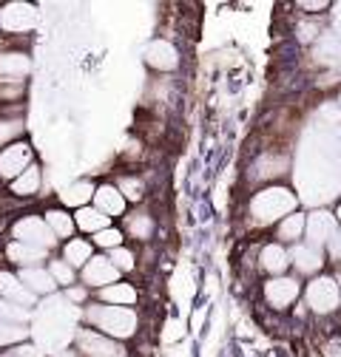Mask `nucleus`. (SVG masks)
I'll use <instances>...</instances> for the list:
<instances>
[{"label":"nucleus","instance_id":"39","mask_svg":"<svg viewBox=\"0 0 341 357\" xmlns=\"http://www.w3.org/2000/svg\"><path fill=\"white\" fill-rule=\"evenodd\" d=\"M335 215H338V221H341V207H338V213H335Z\"/></svg>","mask_w":341,"mask_h":357},{"label":"nucleus","instance_id":"19","mask_svg":"<svg viewBox=\"0 0 341 357\" xmlns=\"http://www.w3.org/2000/svg\"><path fill=\"white\" fill-rule=\"evenodd\" d=\"M259 266H262V270H265L270 278H279V275L287 273V266H290V252H287L279 241L265 244V247L259 250Z\"/></svg>","mask_w":341,"mask_h":357},{"label":"nucleus","instance_id":"17","mask_svg":"<svg viewBox=\"0 0 341 357\" xmlns=\"http://www.w3.org/2000/svg\"><path fill=\"white\" fill-rule=\"evenodd\" d=\"M290 266H296V273H302V275H316L324 266V255H321V250H316L310 244H293Z\"/></svg>","mask_w":341,"mask_h":357},{"label":"nucleus","instance_id":"5","mask_svg":"<svg viewBox=\"0 0 341 357\" xmlns=\"http://www.w3.org/2000/svg\"><path fill=\"white\" fill-rule=\"evenodd\" d=\"M37 9L31 3H23V0H15V3H3L0 6V31L6 34H29L37 26Z\"/></svg>","mask_w":341,"mask_h":357},{"label":"nucleus","instance_id":"38","mask_svg":"<svg viewBox=\"0 0 341 357\" xmlns=\"http://www.w3.org/2000/svg\"><path fill=\"white\" fill-rule=\"evenodd\" d=\"M335 281H338V292H341V275H338V278H335Z\"/></svg>","mask_w":341,"mask_h":357},{"label":"nucleus","instance_id":"28","mask_svg":"<svg viewBox=\"0 0 341 357\" xmlns=\"http://www.w3.org/2000/svg\"><path fill=\"white\" fill-rule=\"evenodd\" d=\"M23 130H26V122L20 116H0V151L17 142L23 137Z\"/></svg>","mask_w":341,"mask_h":357},{"label":"nucleus","instance_id":"36","mask_svg":"<svg viewBox=\"0 0 341 357\" xmlns=\"http://www.w3.org/2000/svg\"><path fill=\"white\" fill-rule=\"evenodd\" d=\"M66 301H68V303H71V301H77V303L85 301V287H68V289H66Z\"/></svg>","mask_w":341,"mask_h":357},{"label":"nucleus","instance_id":"22","mask_svg":"<svg viewBox=\"0 0 341 357\" xmlns=\"http://www.w3.org/2000/svg\"><path fill=\"white\" fill-rule=\"evenodd\" d=\"M6 258L17 266V270H29V266H43V261L49 258V252H46V250H37V247H29V244L9 241Z\"/></svg>","mask_w":341,"mask_h":357},{"label":"nucleus","instance_id":"30","mask_svg":"<svg viewBox=\"0 0 341 357\" xmlns=\"http://www.w3.org/2000/svg\"><path fill=\"white\" fill-rule=\"evenodd\" d=\"M108 261L117 266V273H134L137 270V252L134 250H128V247H117L108 252Z\"/></svg>","mask_w":341,"mask_h":357},{"label":"nucleus","instance_id":"13","mask_svg":"<svg viewBox=\"0 0 341 357\" xmlns=\"http://www.w3.org/2000/svg\"><path fill=\"white\" fill-rule=\"evenodd\" d=\"M145 63L154 71H174V68H180V52L174 43H168V40H151L145 49Z\"/></svg>","mask_w":341,"mask_h":357},{"label":"nucleus","instance_id":"37","mask_svg":"<svg viewBox=\"0 0 341 357\" xmlns=\"http://www.w3.org/2000/svg\"><path fill=\"white\" fill-rule=\"evenodd\" d=\"M327 247H330V255H333V258L341 264V233H335V238H333Z\"/></svg>","mask_w":341,"mask_h":357},{"label":"nucleus","instance_id":"25","mask_svg":"<svg viewBox=\"0 0 341 357\" xmlns=\"http://www.w3.org/2000/svg\"><path fill=\"white\" fill-rule=\"evenodd\" d=\"M305 221H307V215H302V213H290L287 218H282L276 225L279 244L282 247L284 244H298V238H305Z\"/></svg>","mask_w":341,"mask_h":357},{"label":"nucleus","instance_id":"26","mask_svg":"<svg viewBox=\"0 0 341 357\" xmlns=\"http://www.w3.org/2000/svg\"><path fill=\"white\" fill-rule=\"evenodd\" d=\"M74 227L82 230V233L97 236V233H103L106 227H111V218H106V215H103L100 210H94V207H82V210L74 213Z\"/></svg>","mask_w":341,"mask_h":357},{"label":"nucleus","instance_id":"4","mask_svg":"<svg viewBox=\"0 0 341 357\" xmlns=\"http://www.w3.org/2000/svg\"><path fill=\"white\" fill-rule=\"evenodd\" d=\"M305 303L310 306V312H316V315H333V312L341 306L338 281L333 275H316L305 289Z\"/></svg>","mask_w":341,"mask_h":357},{"label":"nucleus","instance_id":"1","mask_svg":"<svg viewBox=\"0 0 341 357\" xmlns=\"http://www.w3.org/2000/svg\"><path fill=\"white\" fill-rule=\"evenodd\" d=\"M85 321L94 326V332L111 337V340H128L140 329V315L137 309L125 306H108V303H85Z\"/></svg>","mask_w":341,"mask_h":357},{"label":"nucleus","instance_id":"16","mask_svg":"<svg viewBox=\"0 0 341 357\" xmlns=\"http://www.w3.org/2000/svg\"><path fill=\"white\" fill-rule=\"evenodd\" d=\"M17 278L20 284L37 298V295H55L57 292V284L52 278V273L46 266H29V270H17Z\"/></svg>","mask_w":341,"mask_h":357},{"label":"nucleus","instance_id":"15","mask_svg":"<svg viewBox=\"0 0 341 357\" xmlns=\"http://www.w3.org/2000/svg\"><path fill=\"white\" fill-rule=\"evenodd\" d=\"M94 190H97L94 182H89V178H77V182H71L68 188H63L60 207L63 210H82V207H89L92 199H94Z\"/></svg>","mask_w":341,"mask_h":357},{"label":"nucleus","instance_id":"6","mask_svg":"<svg viewBox=\"0 0 341 357\" xmlns=\"http://www.w3.org/2000/svg\"><path fill=\"white\" fill-rule=\"evenodd\" d=\"M34 165V151L26 139L12 142L0 151V182H15V178Z\"/></svg>","mask_w":341,"mask_h":357},{"label":"nucleus","instance_id":"33","mask_svg":"<svg viewBox=\"0 0 341 357\" xmlns=\"http://www.w3.org/2000/svg\"><path fill=\"white\" fill-rule=\"evenodd\" d=\"M29 337V329L26 326H15V324H0V349H12V346H17L20 340H26Z\"/></svg>","mask_w":341,"mask_h":357},{"label":"nucleus","instance_id":"14","mask_svg":"<svg viewBox=\"0 0 341 357\" xmlns=\"http://www.w3.org/2000/svg\"><path fill=\"white\" fill-rule=\"evenodd\" d=\"M154 230H157V221H154V215H151L145 207L122 215V233H125V238L151 241V238H154Z\"/></svg>","mask_w":341,"mask_h":357},{"label":"nucleus","instance_id":"12","mask_svg":"<svg viewBox=\"0 0 341 357\" xmlns=\"http://www.w3.org/2000/svg\"><path fill=\"white\" fill-rule=\"evenodd\" d=\"M94 210H100L106 218H122L125 210H128V202L122 199V193L117 190L114 182H106V185H97L94 190Z\"/></svg>","mask_w":341,"mask_h":357},{"label":"nucleus","instance_id":"11","mask_svg":"<svg viewBox=\"0 0 341 357\" xmlns=\"http://www.w3.org/2000/svg\"><path fill=\"white\" fill-rule=\"evenodd\" d=\"M31 71V57L26 52H0V85H20Z\"/></svg>","mask_w":341,"mask_h":357},{"label":"nucleus","instance_id":"32","mask_svg":"<svg viewBox=\"0 0 341 357\" xmlns=\"http://www.w3.org/2000/svg\"><path fill=\"white\" fill-rule=\"evenodd\" d=\"M46 270L52 273V278H55V284L57 287H74V270H71V266L63 261V258H55V261H49V266H46Z\"/></svg>","mask_w":341,"mask_h":357},{"label":"nucleus","instance_id":"2","mask_svg":"<svg viewBox=\"0 0 341 357\" xmlns=\"http://www.w3.org/2000/svg\"><path fill=\"white\" fill-rule=\"evenodd\" d=\"M296 193L290 188H282V185H273V188H265L259 190L250 204H247V215L256 227H268V225H279L282 218H287L290 213H296Z\"/></svg>","mask_w":341,"mask_h":357},{"label":"nucleus","instance_id":"31","mask_svg":"<svg viewBox=\"0 0 341 357\" xmlns=\"http://www.w3.org/2000/svg\"><path fill=\"white\" fill-rule=\"evenodd\" d=\"M29 312L23 306L9 303L6 298H0V324H15V326H26Z\"/></svg>","mask_w":341,"mask_h":357},{"label":"nucleus","instance_id":"8","mask_svg":"<svg viewBox=\"0 0 341 357\" xmlns=\"http://www.w3.org/2000/svg\"><path fill=\"white\" fill-rule=\"evenodd\" d=\"M77 354L80 357H128V349L119 340H111L94 329L77 332Z\"/></svg>","mask_w":341,"mask_h":357},{"label":"nucleus","instance_id":"10","mask_svg":"<svg viewBox=\"0 0 341 357\" xmlns=\"http://www.w3.org/2000/svg\"><path fill=\"white\" fill-rule=\"evenodd\" d=\"M335 215H330L327 210H316V213H310L307 215V221H305V236H307V244L310 247H316V250H321L324 244H330L333 238H335Z\"/></svg>","mask_w":341,"mask_h":357},{"label":"nucleus","instance_id":"23","mask_svg":"<svg viewBox=\"0 0 341 357\" xmlns=\"http://www.w3.org/2000/svg\"><path fill=\"white\" fill-rule=\"evenodd\" d=\"M40 185H43V170H40V165L34 162L29 170H23L15 182H9V193L15 196V199H31V196H37L40 193Z\"/></svg>","mask_w":341,"mask_h":357},{"label":"nucleus","instance_id":"7","mask_svg":"<svg viewBox=\"0 0 341 357\" xmlns=\"http://www.w3.org/2000/svg\"><path fill=\"white\" fill-rule=\"evenodd\" d=\"M298 295H302V284H298V278H293V275L270 278V281H265V287H262L265 303H268L270 309H276V312L290 309V306L298 301Z\"/></svg>","mask_w":341,"mask_h":357},{"label":"nucleus","instance_id":"29","mask_svg":"<svg viewBox=\"0 0 341 357\" xmlns=\"http://www.w3.org/2000/svg\"><path fill=\"white\" fill-rule=\"evenodd\" d=\"M92 244L94 247H100V250H117V247H125V233L119 230V227H106L103 233H97V236H92Z\"/></svg>","mask_w":341,"mask_h":357},{"label":"nucleus","instance_id":"20","mask_svg":"<svg viewBox=\"0 0 341 357\" xmlns=\"http://www.w3.org/2000/svg\"><path fill=\"white\" fill-rule=\"evenodd\" d=\"M137 301H140V289L131 281H117V284L100 289V303H108V306H125V309H131Z\"/></svg>","mask_w":341,"mask_h":357},{"label":"nucleus","instance_id":"34","mask_svg":"<svg viewBox=\"0 0 341 357\" xmlns=\"http://www.w3.org/2000/svg\"><path fill=\"white\" fill-rule=\"evenodd\" d=\"M0 357H37V349H34L31 343H26V346H12L9 351H3Z\"/></svg>","mask_w":341,"mask_h":357},{"label":"nucleus","instance_id":"21","mask_svg":"<svg viewBox=\"0 0 341 357\" xmlns=\"http://www.w3.org/2000/svg\"><path fill=\"white\" fill-rule=\"evenodd\" d=\"M60 252H63L60 258L71 266V270H82V266L94 258V244L89 238H68V241H63Z\"/></svg>","mask_w":341,"mask_h":357},{"label":"nucleus","instance_id":"3","mask_svg":"<svg viewBox=\"0 0 341 357\" xmlns=\"http://www.w3.org/2000/svg\"><path fill=\"white\" fill-rule=\"evenodd\" d=\"M12 241L29 244V247H37V250H46V252H52L57 247V238L49 230L46 221H43V215H20L12 225Z\"/></svg>","mask_w":341,"mask_h":357},{"label":"nucleus","instance_id":"9","mask_svg":"<svg viewBox=\"0 0 341 357\" xmlns=\"http://www.w3.org/2000/svg\"><path fill=\"white\" fill-rule=\"evenodd\" d=\"M80 278H82L85 289H106V287L119 281V273H117V266L108 261V255L94 252V258L80 270Z\"/></svg>","mask_w":341,"mask_h":357},{"label":"nucleus","instance_id":"18","mask_svg":"<svg viewBox=\"0 0 341 357\" xmlns=\"http://www.w3.org/2000/svg\"><path fill=\"white\" fill-rule=\"evenodd\" d=\"M0 298H6L9 303L23 306V309H29V306L37 303V298H34V295L20 284V278H17L15 273H9V270H0Z\"/></svg>","mask_w":341,"mask_h":357},{"label":"nucleus","instance_id":"27","mask_svg":"<svg viewBox=\"0 0 341 357\" xmlns=\"http://www.w3.org/2000/svg\"><path fill=\"white\" fill-rule=\"evenodd\" d=\"M117 190L122 193L125 202H134V204H143L145 196H148V188L140 176H119L117 178Z\"/></svg>","mask_w":341,"mask_h":357},{"label":"nucleus","instance_id":"24","mask_svg":"<svg viewBox=\"0 0 341 357\" xmlns=\"http://www.w3.org/2000/svg\"><path fill=\"white\" fill-rule=\"evenodd\" d=\"M43 221L49 225V230L55 233V238L57 241H68V238H74V215H68V210H63V207H49L46 213H43Z\"/></svg>","mask_w":341,"mask_h":357},{"label":"nucleus","instance_id":"35","mask_svg":"<svg viewBox=\"0 0 341 357\" xmlns=\"http://www.w3.org/2000/svg\"><path fill=\"white\" fill-rule=\"evenodd\" d=\"M298 9H305L307 15H319V12L330 9V3H327V0H319V3H313V0H310V3H307V0H305V3H298Z\"/></svg>","mask_w":341,"mask_h":357}]
</instances>
